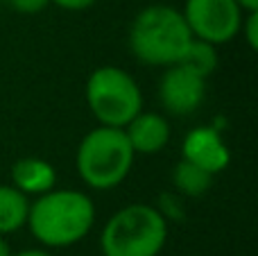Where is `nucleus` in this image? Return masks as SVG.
<instances>
[{
  "label": "nucleus",
  "mask_w": 258,
  "mask_h": 256,
  "mask_svg": "<svg viewBox=\"0 0 258 256\" xmlns=\"http://www.w3.org/2000/svg\"><path fill=\"white\" fill-rule=\"evenodd\" d=\"M86 104L107 127H125L143 111V93L127 71L118 66L95 68L86 80Z\"/></svg>",
  "instance_id": "5"
},
{
  "label": "nucleus",
  "mask_w": 258,
  "mask_h": 256,
  "mask_svg": "<svg viewBox=\"0 0 258 256\" xmlns=\"http://www.w3.org/2000/svg\"><path fill=\"white\" fill-rule=\"evenodd\" d=\"M30 200L14 186L0 184V236H7L25 227Z\"/></svg>",
  "instance_id": "11"
},
{
  "label": "nucleus",
  "mask_w": 258,
  "mask_h": 256,
  "mask_svg": "<svg viewBox=\"0 0 258 256\" xmlns=\"http://www.w3.org/2000/svg\"><path fill=\"white\" fill-rule=\"evenodd\" d=\"M7 7L18 14H39L50 5V0H3Z\"/></svg>",
  "instance_id": "15"
},
{
  "label": "nucleus",
  "mask_w": 258,
  "mask_h": 256,
  "mask_svg": "<svg viewBox=\"0 0 258 256\" xmlns=\"http://www.w3.org/2000/svg\"><path fill=\"white\" fill-rule=\"evenodd\" d=\"M57 184V170L52 163L39 157L18 159L12 166V186L23 195H43Z\"/></svg>",
  "instance_id": "10"
},
{
  "label": "nucleus",
  "mask_w": 258,
  "mask_h": 256,
  "mask_svg": "<svg viewBox=\"0 0 258 256\" xmlns=\"http://www.w3.org/2000/svg\"><path fill=\"white\" fill-rule=\"evenodd\" d=\"M242 12H258V0H236Z\"/></svg>",
  "instance_id": "17"
},
{
  "label": "nucleus",
  "mask_w": 258,
  "mask_h": 256,
  "mask_svg": "<svg viewBox=\"0 0 258 256\" xmlns=\"http://www.w3.org/2000/svg\"><path fill=\"white\" fill-rule=\"evenodd\" d=\"M172 184L181 195L197 198V195H204L206 190L211 188V184H213V175L206 172V170H202V168L195 166V163L181 159L172 170Z\"/></svg>",
  "instance_id": "12"
},
{
  "label": "nucleus",
  "mask_w": 258,
  "mask_h": 256,
  "mask_svg": "<svg viewBox=\"0 0 258 256\" xmlns=\"http://www.w3.org/2000/svg\"><path fill=\"white\" fill-rule=\"evenodd\" d=\"M181 14L195 39L222 45L238 36L245 12L236 0H186Z\"/></svg>",
  "instance_id": "6"
},
{
  "label": "nucleus",
  "mask_w": 258,
  "mask_h": 256,
  "mask_svg": "<svg viewBox=\"0 0 258 256\" xmlns=\"http://www.w3.org/2000/svg\"><path fill=\"white\" fill-rule=\"evenodd\" d=\"M195 39L181 12L168 5H150L141 9L129 27V48L134 57L147 66H172L186 54Z\"/></svg>",
  "instance_id": "2"
},
{
  "label": "nucleus",
  "mask_w": 258,
  "mask_h": 256,
  "mask_svg": "<svg viewBox=\"0 0 258 256\" xmlns=\"http://www.w3.org/2000/svg\"><path fill=\"white\" fill-rule=\"evenodd\" d=\"M240 32L245 34L249 48L256 50L258 48V12H247V16H242Z\"/></svg>",
  "instance_id": "14"
},
{
  "label": "nucleus",
  "mask_w": 258,
  "mask_h": 256,
  "mask_svg": "<svg viewBox=\"0 0 258 256\" xmlns=\"http://www.w3.org/2000/svg\"><path fill=\"white\" fill-rule=\"evenodd\" d=\"M98 0H50V5H57V7L66 9V12H82V9H89Z\"/></svg>",
  "instance_id": "16"
},
{
  "label": "nucleus",
  "mask_w": 258,
  "mask_h": 256,
  "mask_svg": "<svg viewBox=\"0 0 258 256\" xmlns=\"http://www.w3.org/2000/svg\"><path fill=\"white\" fill-rule=\"evenodd\" d=\"M168 240V220L150 204H129L107 220L100 234L104 256H159Z\"/></svg>",
  "instance_id": "4"
},
{
  "label": "nucleus",
  "mask_w": 258,
  "mask_h": 256,
  "mask_svg": "<svg viewBox=\"0 0 258 256\" xmlns=\"http://www.w3.org/2000/svg\"><path fill=\"white\" fill-rule=\"evenodd\" d=\"M0 256H12V247L5 240V236H0Z\"/></svg>",
  "instance_id": "19"
},
{
  "label": "nucleus",
  "mask_w": 258,
  "mask_h": 256,
  "mask_svg": "<svg viewBox=\"0 0 258 256\" xmlns=\"http://www.w3.org/2000/svg\"><path fill=\"white\" fill-rule=\"evenodd\" d=\"M125 134L136 154H156L170 141V122L165 116L154 111H141L127 122Z\"/></svg>",
  "instance_id": "9"
},
{
  "label": "nucleus",
  "mask_w": 258,
  "mask_h": 256,
  "mask_svg": "<svg viewBox=\"0 0 258 256\" xmlns=\"http://www.w3.org/2000/svg\"><path fill=\"white\" fill-rule=\"evenodd\" d=\"M206 93V80L183 63L168 66L165 75L159 82V100L165 111L174 116H188L202 102Z\"/></svg>",
  "instance_id": "7"
},
{
  "label": "nucleus",
  "mask_w": 258,
  "mask_h": 256,
  "mask_svg": "<svg viewBox=\"0 0 258 256\" xmlns=\"http://www.w3.org/2000/svg\"><path fill=\"white\" fill-rule=\"evenodd\" d=\"M181 159L200 166L202 170L218 175L231 161V152H229L227 143H224L222 134L215 127H195L186 134L181 145Z\"/></svg>",
  "instance_id": "8"
},
{
  "label": "nucleus",
  "mask_w": 258,
  "mask_h": 256,
  "mask_svg": "<svg viewBox=\"0 0 258 256\" xmlns=\"http://www.w3.org/2000/svg\"><path fill=\"white\" fill-rule=\"evenodd\" d=\"M136 152L122 127L100 125L82 139L77 148V172L89 188L111 190L132 172Z\"/></svg>",
  "instance_id": "3"
},
{
  "label": "nucleus",
  "mask_w": 258,
  "mask_h": 256,
  "mask_svg": "<svg viewBox=\"0 0 258 256\" xmlns=\"http://www.w3.org/2000/svg\"><path fill=\"white\" fill-rule=\"evenodd\" d=\"M12 256H52V254L45 252V249H23V252L12 254Z\"/></svg>",
  "instance_id": "18"
},
{
  "label": "nucleus",
  "mask_w": 258,
  "mask_h": 256,
  "mask_svg": "<svg viewBox=\"0 0 258 256\" xmlns=\"http://www.w3.org/2000/svg\"><path fill=\"white\" fill-rule=\"evenodd\" d=\"M93 222L95 204L89 195L73 188H52L30 202L25 225L45 247H71L89 236Z\"/></svg>",
  "instance_id": "1"
},
{
  "label": "nucleus",
  "mask_w": 258,
  "mask_h": 256,
  "mask_svg": "<svg viewBox=\"0 0 258 256\" xmlns=\"http://www.w3.org/2000/svg\"><path fill=\"white\" fill-rule=\"evenodd\" d=\"M179 63H183L186 68L195 71L197 75H202L206 80V77L218 68V52H215V45L206 43V41H202V39H192L190 45H188V50H186V54L181 57Z\"/></svg>",
  "instance_id": "13"
}]
</instances>
